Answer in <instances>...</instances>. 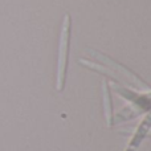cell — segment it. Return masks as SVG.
Wrapping results in <instances>:
<instances>
[{"instance_id":"cell-1","label":"cell","mask_w":151,"mask_h":151,"mask_svg":"<svg viewBox=\"0 0 151 151\" xmlns=\"http://www.w3.org/2000/svg\"><path fill=\"white\" fill-rule=\"evenodd\" d=\"M86 53H88L90 57L96 58L97 61H99L98 64L96 63H90V61H86L83 58H80V64L83 65L85 68L90 69V70H96L101 74H106L111 78H121V80H125L126 82H129L131 86H135L138 89H142V90H147L149 91V86L147 83L142 80L141 77H138L133 70H130L129 68L118 64L115 60L110 58L109 56L104 55V53L98 52V50L94 49H85Z\"/></svg>"},{"instance_id":"cell-2","label":"cell","mask_w":151,"mask_h":151,"mask_svg":"<svg viewBox=\"0 0 151 151\" xmlns=\"http://www.w3.org/2000/svg\"><path fill=\"white\" fill-rule=\"evenodd\" d=\"M70 28H72V17L69 13H65L63 20V25H61L60 44H58L57 78H56V90L57 91H63L64 88H65L69 47H70Z\"/></svg>"},{"instance_id":"cell-3","label":"cell","mask_w":151,"mask_h":151,"mask_svg":"<svg viewBox=\"0 0 151 151\" xmlns=\"http://www.w3.org/2000/svg\"><path fill=\"white\" fill-rule=\"evenodd\" d=\"M150 129H151V109L146 114V117L142 119V122L138 125V127L135 129V133H134V135H133V138H131L126 151H135L138 149V146L141 145V142L143 141V138L149 134Z\"/></svg>"},{"instance_id":"cell-4","label":"cell","mask_w":151,"mask_h":151,"mask_svg":"<svg viewBox=\"0 0 151 151\" xmlns=\"http://www.w3.org/2000/svg\"><path fill=\"white\" fill-rule=\"evenodd\" d=\"M102 94H104V110H105V118H106V123L109 127L113 125V105H111V91H110V86L106 80L102 82Z\"/></svg>"},{"instance_id":"cell-5","label":"cell","mask_w":151,"mask_h":151,"mask_svg":"<svg viewBox=\"0 0 151 151\" xmlns=\"http://www.w3.org/2000/svg\"><path fill=\"white\" fill-rule=\"evenodd\" d=\"M147 135H150V137H151V131H149V134H147Z\"/></svg>"}]
</instances>
